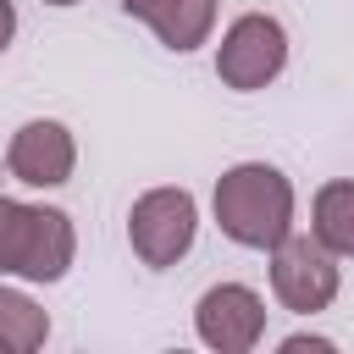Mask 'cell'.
<instances>
[{
    "label": "cell",
    "mask_w": 354,
    "mask_h": 354,
    "mask_svg": "<svg viewBox=\"0 0 354 354\" xmlns=\"http://www.w3.org/2000/svg\"><path fill=\"white\" fill-rule=\"evenodd\" d=\"M210 210H216V227L221 238H232L238 249H271L293 232V216H299V199H293V183L282 166L271 160H238L216 177V194H210Z\"/></svg>",
    "instance_id": "obj_1"
},
{
    "label": "cell",
    "mask_w": 354,
    "mask_h": 354,
    "mask_svg": "<svg viewBox=\"0 0 354 354\" xmlns=\"http://www.w3.org/2000/svg\"><path fill=\"white\" fill-rule=\"evenodd\" d=\"M77 260V227L55 205H28L0 194V277L50 288Z\"/></svg>",
    "instance_id": "obj_2"
},
{
    "label": "cell",
    "mask_w": 354,
    "mask_h": 354,
    "mask_svg": "<svg viewBox=\"0 0 354 354\" xmlns=\"http://www.w3.org/2000/svg\"><path fill=\"white\" fill-rule=\"evenodd\" d=\"M199 238V199L177 183L144 188L127 210V249L138 254V266L149 271H171Z\"/></svg>",
    "instance_id": "obj_3"
},
{
    "label": "cell",
    "mask_w": 354,
    "mask_h": 354,
    "mask_svg": "<svg viewBox=\"0 0 354 354\" xmlns=\"http://www.w3.org/2000/svg\"><path fill=\"white\" fill-rule=\"evenodd\" d=\"M288 72V28L271 11H243L221 28L216 44V77L232 94H260Z\"/></svg>",
    "instance_id": "obj_4"
},
{
    "label": "cell",
    "mask_w": 354,
    "mask_h": 354,
    "mask_svg": "<svg viewBox=\"0 0 354 354\" xmlns=\"http://www.w3.org/2000/svg\"><path fill=\"white\" fill-rule=\"evenodd\" d=\"M266 260H271V299L282 310L321 315V310L337 304V293H343V260L326 243H315L310 232H288L282 243L266 249Z\"/></svg>",
    "instance_id": "obj_5"
},
{
    "label": "cell",
    "mask_w": 354,
    "mask_h": 354,
    "mask_svg": "<svg viewBox=\"0 0 354 354\" xmlns=\"http://www.w3.org/2000/svg\"><path fill=\"white\" fill-rule=\"evenodd\" d=\"M194 337L210 354H254L266 337V299L249 282H210L194 299Z\"/></svg>",
    "instance_id": "obj_6"
},
{
    "label": "cell",
    "mask_w": 354,
    "mask_h": 354,
    "mask_svg": "<svg viewBox=\"0 0 354 354\" xmlns=\"http://www.w3.org/2000/svg\"><path fill=\"white\" fill-rule=\"evenodd\" d=\"M77 171V138L66 122L55 116H33L11 133L6 144V177H17L22 188H66Z\"/></svg>",
    "instance_id": "obj_7"
},
{
    "label": "cell",
    "mask_w": 354,
    "mask_h": 354,
    "mask_svg": "<svg viewBox=\"0 0 354 354\" xmlns=\"http://www.w3.org/2000/svg\"><path fill=\"white\" fill-rule=\"evenodd\" d=\"M310 238L337 260H354V177H332L310 199Z\"/></svg>",
    "instance_id": "obj_8"
},
{
    "label": "cell",
    "mask_w": 354,
    "mask_h": 354,
    "mask_svg": "<svg viewBox=\"0 0 354 354\" xmlns=\"http://www.w3.org/2000/svg\"><path fill=\"white\" fill-rule=\"evenodd\" d=\"M144 28H149L171 55H194V50L210 44V33H216V0H166Z\"/></svg>",
    "instance_id": "obj_9"
},
{
    "label": "cell",
    "mask_w": 354,
    "mask_h": 354,
    "mask_svg": "<svg viewBox=\"0 0 354 354\" xmlns=\"http://www.w3.org/2000/svg\"><path fill=\"white\" fill-rule=\"evenodd\" d=\"M50 343V315L28 288H11L0 277V348L6 354H33Z\"/></svg>",
    "instance_id": "obj_10"
},
{
    "label": "cell",
    "mask_w": 354,
    "mask_h": 354,
    "mask_svg": "<svg viewBox=\"0 0 354 354\" xmlns=\"http://www.w3.org/2000/svg\"><path fill=\"white\" fill-rule=\"evenodd\" d=\"M304 348H315V354H332L337 343H332V337H321V332H293V337H282V343H277V354H304Z\"/></svg>",
    "instance_id": "obj_11"
},
{
    "label": "cell",
    "mask_w": 354,
    "mask_h": 354,
    "mask_svg": "<svg viewBox=\"0 0 354 354\" xmlns=\"http://www.w3.org/2000/svg\"><path fill=\"white\" fill-rule=\"evenodd\" d=\"M11 39H17V6H11V0H0V55L11 50Z\"/></svg>",
    "instance_id": "obj_12"
},
{
    "label": "cell",
    "mask_w": 354,
    "mask_h": 354,
    "mask_svg": "<svg viewBox=\"0 0 354 354\" xmlns=\"http://www.w3.org/2000/svg\"><path fill=\"white\" fill-rule=\"evenodd\" d=\"M116 6H122L127 17H138V22H149V17H155V11L166 6V0H116Z\"/></svg>",
    "instance_id": "obj_13"
},
{
    "label": "cell",
    "mask_w": 354,
    "mask_h": 354,
    "mask_svg": "<svg viewBox=\"0 0 354 354\" xmlns=\"http://www.w3.org/2000/svg\"><path fill=\"white\" fill-rule=\"evenodd\" d=\"M44 6H55V11H66V6H77V0H44Z\"/></svg>",
    "instance_id": "obj_14"
},
{
    "label": "cell",
    "mask_w": 354,
    "mask_h": 354,
    "mask_svg": "<svg viewBox=\"0 0 354 354\" xmlns=\"http://www.w3.org/2000/svg\"><path fill=\"white\" fill-rule=\"evenodd\" d=\"M0 177H6V160H0Z\"/></svg>",
    "instance_id": "obj_15"
},
{
    "label": "cell",
    "mask_w": 354,
    "mask_h": 354,
    "mask_svg": "<svg viewBox=\"0 0 354 354\" xmlns=\"http://www.w3.org/2000/svg\"><path fill=\"white\" fill-rule=\"evenodd\" d=\"M0 354H6V348H0Z\"/></svg>",
    "instance_id": "obj_16"
}]
</instances>
